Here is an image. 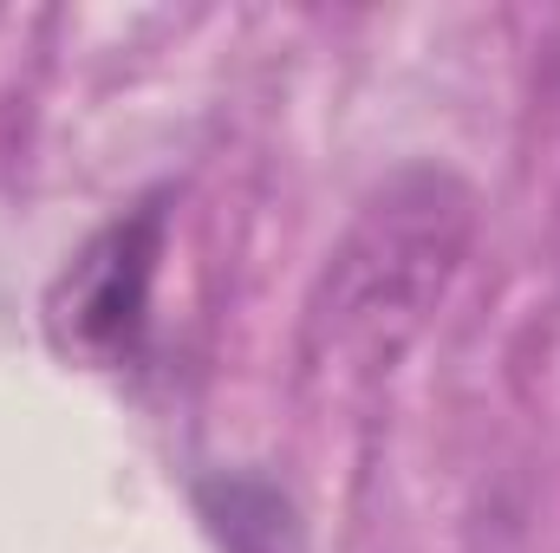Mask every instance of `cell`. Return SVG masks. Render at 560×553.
<instances>
[{"label":"cell","mask_w":560,"mask_h":553,"mask_svg":"<svg viewBox=\"0 0 560 553\" xmlns=\"http://www.w3.org/2000/svg\"><path fill=\"white\" fill-rule=\"evenodd\" d=\"M476 196L450 169H398L332 248L313 293V339L346 365H392L469 255Z\"/></svg>","instance_id":"cell-1"},{"label":"cell","mask_w":560,"mask_h":553,"mask_svg":"<svg viewBox=\"0 0 560 553\" xmlns=\"http://www.w3.org/2000/svg\"><path fill=\"white\" fill-rule=\"evenodd\" d=\"M163 248V209L150 202L138 215L112 222L52 286V332L66 352L92 365H131L150 326V274Z\"/></svg>","instance_id":"cell-2"},{"label":"cell","mask_w":560,"mask_h":553,"mask_svg":"<svg viewBox=\"0 0 560 553\" xmlns=\"http://www.w3.org/2000/svg\"><path fill=\"white\" fill-rule=\"evenodd\" d=\"M202 515L215 528V541L229 553H293V508L280 502L268 482L248 475H222L202 489Z\"/></svg>","instance_id":"cell-3"}]
</instances>
